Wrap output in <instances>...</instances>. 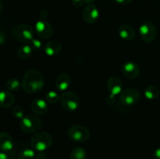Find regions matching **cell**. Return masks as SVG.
Returning <instances> with one entry per match:
<instances>
[{"mask_svg":"<svg viewBox=\"0 0 160 159\" xmlns=\"http://www.w3.org/2000/svg\"><path fill=\"white\" fill-rule=\"evenodd\" d=\"M17 159H36V154L34 150L25 149L19 153Z\"/></svg>","mask_w":160,"mask_h":159,"instance_id":"obj_24","label":"cell"},{"mask_svg":"<svg viewBox=\"0 0 160 159\" xmlns=\"http://www.w3.org/2000/svg\"><path fill=\"white\" fill-rule=\"evenodd\" d=\"M120 37L127 41H132L135 37V31L129 24H123L120 26L118 30Z\"/></svg>","mask_w":160,"mask_h":159,"instance_id":"obj_15","label":"cell"},{"mask_svg":"<svg viewBox=\"0 0 160 159\" xmlns=\"http://www.w3.org/2000/svg\"><path fill=\"white\" fill-rule=\"evenodd\" d=\"M70 85V77L67 73H60L56 80V87L62 92L67 91Z\"/></svg>","mask_w":160,"mask_h":159,"instance_id":"obj_16","label":"cell"},{"mask_svg":"<svg viewBox=\"0 0 160 159\" xmlns=\"http://www.w3.org/2000/svg\"><path fill=\"white\" fill-rule=\"evenodd\" d=\"M11 113H12V115H13L16 118H19V119H22V118L24 117V112H23V109L19 105L14 106L12 108Z\"/></svg>","mask_w":160,"mask_h":159,"instance_id":"obj_25","label":"cell"},{"mask_svg":"<svg viewBox=\"0 0 160 159\" xmlns=\"http://www.w3.org/2000/svg\"><path fill=\"white\" fill-rule=\"evenodd\" d=\"M2 9H3V5H2V0H0V16H1L2 12Z\"/></svg>","mask_w":160,"mask_h":159,"instance_id":"obj_35","label":"cell"},{"mask_svg":"<svg viewBox=\"0 0 160 159\" xmlns=\"http://www.w3.org/2000/svg\"><path fill=\"white\" fill-rule=\"evenodd\" d=\"M33 52V48L31 45H25L20 47L18 50H17V55L21 60H25V59H29L31 56Z\"/></svg>","mask_w":160,"mask_h":159,"instance_id":"obj_20","label":"cell"},{"mask_svg":"<svg viewBox=\"0 0 160 159\" xmlns=\"http://www.w3.org/2000/svg\"><path fill=\"white\" fill-rule=\"evenodd\" d=\"M53 139L52 136L44 131L35 132L31 139V147L38 152L46 151L51 147Z\"/></svg>","mask_w":160,"mask_h":159,"instance_id":"obj_2","label":"cell"},{"mask_svg":"<svg viewBox=\"0 0 160 159\" xmlns=\"http://www.w3.org/2000/svg\"><path fill=\"white\" fill-rule=\"evenodd\" d=\"M44 76L38 70L30 69L25 73L21 86L23 90L28 94H34L40 91L44 87Z\"/></svg>","mask_w":160,"mask_h":159,"instance_id":"obj_1","label":"cell"},{"mask_svg":"<svg viewBox=\"0 0 160 159\" xmlns=\"http://www.w3.org/2000/svg\"><path fill=\"white\" fill-rule=\"evenodd\" d=\"M123 75L128 79H135L140 74V67L134 62H128L122 67Z\"/></svg>","mask_w":160,"mask_h":159,"instance_id":"obj_11","label":"cell"},{"mask_svg":"<svg viewBox=\"0 0 160 159\" xmlns=\"http://www.w3.org/2000/svg\"><path fill=\"white\" fill-rule=\"evenodd\" d=\"M60 103L62 107L69 112H73L80 106V99L76 93L73 91H65L60 95Z\"/></svg>","mask_w":160,"mask_h":159,"instance_id":"obj_4","label":"cell"},{"mask_svg":"<svg viewBox=\"0 0 160 159\" xmlns=\"http://www.w3.org/2000/svg\"><path fill=\"white\" fill-rule=\"evenodd\" d=\"M6 87L10 91H17L20 90L21 86V83L17 78H10L6 83Z\"/></svg>","mask_w":160,"mask_h":159,"instance_id":"obj_22","label":"cell"},{"mask_svg":"<svg viewBox=\"0 0 160 159\" xmlns=\"http://www.w3.org/2000/svg\"><path fill=\"white\" fill-rule=\"evenodd\" d=\"M15 157V154L14 153L12 154V151L9 153L6 152H0V159H13Z\"/></svg>","mask_w":160,"mask_h":159,"instance_id":"obj_27","label":"cell"},{"mask_svg":"<svg viewBox=\"0 0 160 159\" xmlns=\"http://www.w3.org/2000/svg\"><path fill=\"white\" fill-rule=\"evenodd\" d=\"M42 122L36 115H27L20 121V129L23 132L28 134L37 132L41 129Z\"/></svg>","mask_w":160,"mask_h":159,"instance_id":"obj_5","label":"cell"},{"mask_svg":"<svg viewBox=\"0 0 160 159\" xmlns=\"http://www.w3.org/2000/svg\"><path fill=\"white\" fill-rule=\"evenodd\" d=\"M115 2L118 3V4H121V5H128L129 3H131L133 0H113Z\"/></svg>","mask_w":160,"mask_h":159,"instance_id":"obj_32","label":"cell"},{"mask_svg":"<svg viewBox=\"0 0 160 159\" xmlns=\"http://www.w3.org/2000/svg\"><path fill=\"white\" fill-rule=\"evenodd\" d=\"M116 101H117V99H116V96L110 94L109 97H108L107 99H106V103H107L109 105H112V104H115Z\"/></svg>","mask_w":160,"mask_h":159,"instance_id":"obj_29","label":"cell"},{"mask_svg":"<svg viewBox=\"0 0 160 159\" xmlns=\"http://www.w3.org/2000/svg\"><path fill=\"white\" fill-rule=\"evenodd\" d=\"M6 42V36L3 33L0 32V45H2Z\"/></svg>","mask_w":160,"mask_h":159,"instance_id":"obj_33","label":"cell"},{"mask_svg":"<svg viewBox=\"0 0 160 159\" xmlns=\"http://www.w3.org/2000/svg\"><path fill=\"white\" fill-rule=\"evenodd\" d=\"M144 94H145V97L148 100H156L159 98L160 90L156 86L148 85L145 89Z\"/></svg>","mask_w":160,"mask_h":159,"instance_id":"obj_19","label":"cell"},{"mask_svg":"<svg viewBox=\"0 0 160 159\" xmlns=\"http://www.w3.org/2000/svg\"><path fill=\"white\" fill-rule=\"evenodd\" d=\"M31 46L32 47L33 50H37V51H39V50L42 49V43L41 41H39L38 39L34 38L31 42Z\"/></svg>","mask_w":160,"mask_h":159,"instance_id":"obj_26","label":"cell"},{"mask_svg":"<svg viewBox=\"0 0 160 159\" xmlns=\"http://www.w3.org/2000/svg\"><path fill=\"white\" fill-rule=\"evenodd\" d=\"M152 157L153 159H160V147L155 150L152 154Z\"/></svg>","mask_w":160,"mask_h":159,"instance_id":"obj_31","label":"cell"},{"mask_svg":"<svg viewBox=\"0 0 160 159\" xmlns=\"http://www.w3.org/2000/svg\"><path fill=\"white\" fill-rule=\"evenodd\" d=\"M70 159H87V152L81 147H76L70 152Z\"/></svg>","mask_w":160,"mask_h":159,"instance_id":"obj_21","label":"cell"},{"mask_svg":"<svg viewBox=\"0 0 160 159\" xmlns=\"http://www.w3.org/2000/svg\"><path fill=\"white\" fill-rule=\"evenodd\" d=\"M82 16L86 23L88 24H94L98 20L99 11L94 4L87 5L83 9Z\"/></svg>","mask_w":160,"mask_h":159,"instance_id":"obj_10","label":"cell"},{"mask_svg":"<svg viewBox=\"0 0 160 159\" xmlns=\"http://www.w3.org/2000/svg\"><path fill=\"white\" fill-rule=\"evenodd\" d=\"M156 26L150 21L144 22L139 27V35L145 43H152L156 39Z\"/></svg>","mask_w":160,"mask_h":159,"instance_id":"obj_7","label":"cell"},{"mask_svg":"<svg viewBox=\"0 0 160 159\" xmlns=\"http://www.w3.org/2000/svg\"><path fill=\"white\" fill-rule=\"evenodd\" d=\"M44 51L48 56H56L59 54L62 50V45L59 42L52 41L47 42L43 48Z\"/></svg>","mask_w":160,"mask_h":159,"instance_id":"obj_17","label":"cell"},{"mask_svg":"<svg viewBox=\"0 0 160 159\" xmlns=\"http://www.w3.org/2000/svg\"><path fill=\"white\" fill-rule=\"evenodd\" d=\"M15 98L11 92L2 90L0 91V107L7 108L13 104Z\"/></svg>","mask_w":160,"mask_h":159,"instance_id":"obj_18","label":"cell"},{"mask_svg":"<svg viewBox=\"0 0 160 159\" xmlns=\"http://www.w3.org/2000/svg\"><path fill=\"white\" fill-rule=\"evenodd\" d=\"M121 102L124 105L133 106L137 104L141 100V94L138 90L134 88H128L123 90L120 94Z\"/></svg>","mask_w":160,"mask_h":159,"instance_id":"obj_8","label":"cell"},{"mask_svg":"<svg viewBox=\"0 0 160 159\" xmlns=\"http://www.w3.org/2000/svg\"><path fill=\"white\" fill-rule=\"evenodd\" d=\"M107 88L110 94L117 96L120 94L123 90V82L117 76H111L107 81Z\"/></svg>","mask_w":160,"mask_h":159,"instance_id":"obj_12","label":"cell"},{"mask_svg":"<svg viewBox=\"0 0 160 159\" xmlns=\"http://www.w3.org/2000/svg\"><path fill=\"white\" fill-rule=\"evenodd\" d=\"M12 35L19 41L31 43L34 38V31L31 25L22 23L14 26L12 30Z\"/></svg>","mask_w":160,"mask_h":159,"instance_id":"obj_3","label":"cell"},{"mask_svg":"<svg viewBox=\"0 0 160 159\" xmlns=\"http://www.w3.org/2000/svg\"><path fill=\"white\" fill-rule=\"evenodd\" d=\"M31 109L34 114L42 115L47 113L48 110V103L42 98H36L31 103Z\"/></svg>","mask_w":160,"mask_h":159,"instance_id":"obj_13","label":"cell"},{"mask_svg":"<svg viewBox=\"0 0 160 159\" xmlns=\"http://www.w3.org/2000/svg\"><path fill=\"white\" fill-rule=\"evenodd\" d=\"M45 100L48 104H55L60 101V96L54 90H50L45 94Z\"/></svg>","mask_w":160,"mask_h":159,"instance_id":"obj_23","label":"cell"},{"mask_svg":"<svg viewBox=\"0 0 160 159\" xmlns=\"http://www.w3.org/2000/svg\"><path fill=\"white\" fill-rule=\"evenodd\" d=\"M68 137L77 143H83L90 137L91 133L87 127L81 125H73L70 126L67 132Z\"/></svg>","mask_w":160,"mask_h":159,"instance_id":"obj_6","label":"cell"},{"mask_svg":"<svg viewBox=\"0 0 160 159\" xmlns=\"http://www.w3.org/2000/svg\"><path fill=\"white\" fill-rule=\"evenodd\" d=\"M35 32L39 37L42 39H48L52 36V26L49 22L45 20H39L35 23Z\"/></svg>","mask_w":160,"mask_h":159,"instance_id":"obj_9","label":"cell"},{"mask_svg":"<svg viewBox=\"0 0 160 159\" xmlns=\"http://www.w3.org/2000/svg\"><path fill=\"white\" fill-rule=\"evenodd\" d=\"M36 159H47V155L44 151H39L36 154Z\"/></svg>","mask_w":160,"mask_h":159,"instance_id":"obj_30","label":"cell"},{"mask_svg":"<svg viewBox=\"0 0 160 159\" xmlns=\"http://www.w3.org/2000/svg\"><path fill=\"white\" fill-rule=\"evenodd\" d=\"M95 2V0H85V3L87 5L93 4V2Z\"/></svg>","mask_w":160,"mask_h":159,"instance_id":"obj_34","label":"cell"},{"mask_svg":"<svg viewBox=\"0 0 160 159\" xmlns=\"http://www.w3.org/2000/svg\"><path fill=\"white\" fill-rule=\"evenodd\" d=\"M13 140L7 132H0V151L2 152L9 153L13 148Z\"/></svg>","mask_w":160,"mask_h":159,"instance_id":"obj_14","label":"cell"},{"mask_svg":"<svg viewBox=\"0 0 160 159\" xmlns=\"http://www.w3.org/2000/svg\"><path fill=\"white\" fill-rule=\"evenodd\" d=\"M71 2L75 7H81L85 3V0H71Z\"/></svg>","mask_w":160,"mask_h":159,"instance_id":"obj_28","label":"cell"}]
</instances>
